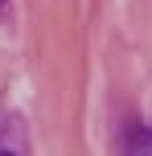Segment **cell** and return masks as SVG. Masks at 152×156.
<instances>
[{
  "instance_id": "7a4b0ae2",
  "label": "cell",
  "mask_w": 152,
  "mask_h": 156,
  "mask_svg": "<svg viewBox=\"0 0 152 156\" xmlns=\"http://www.w3.org/2000/svg\"><path fill=\"white\" fill-rule=\"evenodd\" d=\"M0 156H12V152H4V148H0Z\"/></svg>"
},
{
  "instance_id": "6da1fadb",
  "label": "cell",
  "mask_w": 152,
  "mask_h": 156,
  "mask_svg": "<svg viewBox=\"0 0 152 156\" xmlns=\"http://www.w3.org/2000/svg\"><path fill=\"white\" fill-rule=\"evenodd\" d=\"M132 156H152V127H144V132L136 136V144H132Z\"/></svg>"
}]
</instances>
